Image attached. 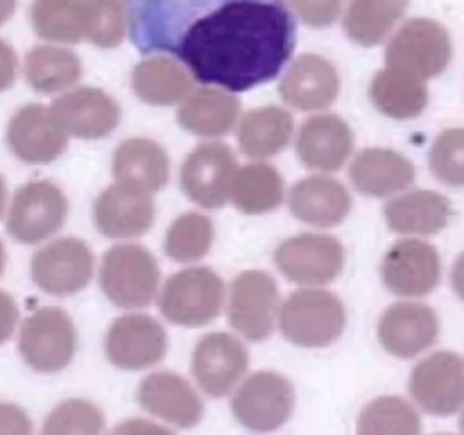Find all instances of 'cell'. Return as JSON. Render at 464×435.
Returning <instances> with one entry per match:
<instances>
[{
	"label": "cell",
	"instance_id": "cell-1",
	"mask_svg": "<svg viewBox=\"0 0 464 435\" xmlns=\"http://www.w3.org/2000/svg\"><path fill=\"white\" fill-rule=\"evenodd\" d=\"M143 54H172L199 84L240 93L284 72L297 44L285 0H125Z\"/></svg>",
	"mask_w": 464,
	"mask_h": 435
},
{
	"label": "cell",
	"instance_id": "cell-2",
	"mask_svg": "<svg viewBox=\"0 0 464 435\" xmlns=\"http://www.w3.org/2000/svg\"><path fill=\"white\" fill-rule=\"evenodd\" d=\"M276 326L297 347H329L343 335L347 313L338 295L320 285H304L281 304Z\"/></svg>",
	"mask_w": 464,
	"mask_h": 435
},
{
	"label": "cell",
	"instance_id": "cell-3",
	"mask_svg": "<svg viewBox=\"0 0 464 435\" xmlns=\"http://www.w3.org/2000/svg\"><path fill=\"white\" fill-rule=\"evenodd\" d=\"M161 272L143 245L125 243L109 249L100 266V288L118 308H145L154 302Z\"/></svg>",
	"mask_w": 464,
	"mask_h": 435
},
{
	"label": "cell",
	"instance_id": "cell-4",
	"mask_svg": "<svg viewBox=\"0 0 464 435\" xmlns=\"http://www.w3.org/2000/svg\"><path fill=\"white\" fill-rule=\"evenodd\" d=\"M225 306V281L211 267H186L166 281L159 297L163 317L177 326H204Z\"/></svg>",
	"mask_w": 464,
	"mask_h": 435
},
{
	"label": "cell",
	"instance_id": "cell-5",
	"mask_svg": "<svg viewBox=\"0 0 464 435\" xmlns=\"http://www.w3.org/2000/svg\"><path fill=\"white\" fill-rule=\"evenodd\" d=\"M453 45L447 27L430 18H411L403 23L385 48V63L390 68L412 72L430 80L447 71Z\"/></svg>",
	"mask_w": 464,
	"mask_h": 435
},
{
	"label": "cell",
	"instance_id": "cell-6",
	"mask_svg": "<svg viewBox=\"0 0 464 435\" xmlns=\"http://www.w3.org/2000/svg\"><path fill=\"white\" fill-rule=\"evenodd\" d=\"M75 324L62 308H39L21 324L18 352L34 372L54 374L66 370L75 358Z\"/></svg>",
	"mask_w": 464,
	"mask_h": 435
},
{
	"label": "cell",
	"instance_id": "cell-7",
	"mask_svg": "<svg viewBox=\"0 0 464 435\" xmlns=\"http://www.w3.org/2000/svg\"><path fill=\"white\" fill-rule=\"evenodd\" d=\"M68 199L53 181H30L14 193L7 208V234L16 243L36 245L63 227Z\"/></svg>",
	"mask_w": 464,
	"mask_h": 435
},
{
	"label": "cell",
	"instance_id": "cell-8",
	"mask_svg": "<svg viewBox=\"0 0 464 435\" xmlns=\"http://www.w3.org/2000/svg\"><path fill=\"white\" fill-rule=\"evenodd\" d=\"M295 408V390L285 376L276 372H256L247 376L231 399L234 417L249 430H276L290 420Z\"/></svg>",
	"mask_w": 464,
	"mask_h": 435
},
{
	"label": "cell",
	"instance_id": "cell-9",
	"mask_svg": "<svg viewBox=\"0 0 464 435\" xmlns=\"http://www.w3.org/2000/svg\"><path fill=\"white\" fill-rule=\"evenodd\" d=\"M279 285L267 272H240L229 290V324L243 338L261 343L272 335L279 315Z\"/></svg>",
	"mask_w": 464,
	"mask_h": 435
},
{
	"label": "cell",
	"instance_id": "cell-10",
	"mask_svg": "<svg viewBox=\"0 0 464 435\" xmlns=\"http://www.w3.org/2000/svg\"><path fill=\"white\" fill-rule=\"evenodd\" d=\"M281 275L297 285H326L344 267V247L334 236L302 234L284 240L275 252Z\"/></svg>",
	"mask_w": 464,
	"mask_h": 435
},
{
	"label": "cell",
	"instance_id": "cell-11",
	"mask_svg": "<svg viewBox=\"0 0 464 435\" xmlns=\"http://www.w3.org/2000/svg\"><path fill=\"white\" fill-rule=\"evenodd\" d=\"M95 258L89 245L80 238H57L34 254L30 276L44 293L68 297L89 285Z\"/></svg>",
	"mask_w": 464,
	"mask_h": 435
},
{
	"label": "cell",
	"instance_id": "cell-12",
	"mask_svg": "<svg viewBox=\"0 0 464 435\" xmlns=\"http://www.w3.org/2000/svg\"><path fill=\"white\" fill-rule=\"evenodd\" d=\"M381 276L390 293L399 297H424L442 279V258L435 245L420 238H403L388 249Z\"/></svg>",
	"mask_w": 464,
	"mask_h": 435
},
{
	"label": "cell",
	"instance_id": "cell-13",
	"mask_svg": "<svg viewBox=\"0 0 464 435\" xmlns=\"http://www.w3.org/2000/svg\"><path fill=\"white\" fill-rule=\"evenodd\" d=\"M408 388L421 411L438 417L456 415L464 406V358L453 352L430 353L415 365Z\"/></svg>",
	"mask_w": 464,
	"mask_h": 435
},
{
	"label": "cell",
	"instance_id": "cell-14",
	"mask_svg": "<svg viewBox=\"0 0 464 435\" xmlns=\"http://www.w3.org/2000/svg\"><path fill=\"white\" fill-rule=\"evenodd\" d=\"M249 367V352L236 335L218 331L195 344L190 372L208 397H227L243 381Z\"/></svg>",
	"mask_w": 464,
	"mask_h": 435
},
{
	"label": "cell",
	"instance_id": "cell-15",
	"mask_svg": "<svg viewBox=\"0 0 464 435\" xmlns=\"http://www.w3.org/2000/svg\"><path fill=\"white\" fill-rule=\"evenodd\" d=\"M236 154L225 143H202L186 157L181 166V188L204 208H222L229 202L234 181Z\"/></svg>",
	"mask_w": 464,
	"mask_h": 435
},
{
	"label": "cell",
	"instance_id": "cell-16",
	"mask_svg": "<svg viewBox=\"0 0 464 435\" xmlns=\"http://www.w3.org/2000/svg\"><path fill=\"white\" fill-rule=\"evenodd\" d=\"M104 352L109 362L121 370H145L166 356L168 335L154 317L145 313H130L111 322L104 340Z\"/></svg>",
	"mask_w": 464,
	"mask_h": 435
},
{
	"label": "cell",
	"instance_id": "cell-17",
	"mask_svg": "<svg viewBox=\"0 0 464 435\" xmlns=\"http://www.w3.org/2000/svg\"><path fill=\"white\" fill-rule=\"evenodd\" d=\"M9 150L23 163H50L62 157L68 134L54 118L53 109L32 102L18 109L7 122Z\"/></svg>",
	"mask_w": 464,
	"mask_h": 435
},
{
	"label": "cell",
	"instance_id": "cell-18",
	"mask_svg": "<svg viewBox=\"0 0 464 435\" xmlns=\"http://www.w3.org/2000/svg\"><path fill=\"white\" fill-rule=\"evenodd\" d=\"M136 401L145 412L177 429H193L204 417L199 394L175 372H154L145 376L136 388Z\"/></svg>",
	"mask_w": 464,
	"mask_h": 435
},
{
	"label": "cell",
	"instance_id": "cell-19",
	"mask_svg": "<svg viewBox=\"0 0 464 435\" xmlns=\"http://www.w3.org/2000/svg\"><path fill=\"white\" fill-rule=\"evenodd\" d=\"M54 118L68 136L75 139H104L121 121V107L116 100L95 86H80L54 100Z\"/></svg>",
	"mask_w": 464,
	"mask_h": 435
},
{
	"label": "cell",
	"instance_id": "cell-20",
	"mask_svg": "<svg viewBox=\"0 0 464 435\" xmlns=\"http://www.w3.org/2000/svg\"><path fill=\"white\" fill-rule=\"evenodd\" d=\"M279 95L299 111L329 109L340 95L338 68L320 54H302L281 77Z\"/></svg>",
	"mask_w": 464,
	"mask_h": 435
},
{
	"label": "cell",
	"instance_id": "cell-21",
	"mask_svg": "<svg viewBox=\"0 0 464 435\" xmlns=\"http://www.w3.org/2000/svg\"><path fill=\"white\" fill-rule=\"evenodd\" d=\"M440 335V320L426 304H392L379 320V340L397 358H415Z\"/></svg>",
	"mask_w": 464,
	"mask_h": 435
},
{
	"label": "cell",
	"instance_id": "cell-22",
	"mask_svg": "<svg viewBox=\"0 0 464 435\" xmlns=\"http://www.w3.org/2000/svg\"><path fill=\"white\" fill-rule=\"evenodd\" d=\"M299 161L311 170L335 172L347 163L353 152V131L344 118L335 113L313 116L299 127L297 140Z\"/></svg>",
	"mask_w": 464,
	"mask_h": 435
},
{
	"label": "cell",
	"instance_id": "cell-23",
	"mask_svg": "<svg viewBox=\"0 0 464 435\" xmlns=\"http://www.w3.org/2000/svg\"><path fill=\"white\" fill-rule=\"evenodd\" d=\"M93 220L100 234L109 238H136L154 225V199L116 181L95 199Z\"/></svg>",
	"mask_w": 464,
	"mask_h": 435
},
{
	"label": "cell",
	"instance_id": "cell-24",
	"mask_svg": "<svg viewBox=\"0 0 464 435\" xmlns=\"http://www.w3.org/2000/svg\"><path fill=\"white\" fill-rule=\"evenodd\" d=\"M353 188L367 198H390L415 181V166L397 150L367 148L353 157L349 168Z\"/></svg>",
	"mask_w": 464,
	"mask_h": 435
},
{
	"label": "cell",
	"instance_id": "cell-25",
	"mask_svg": "<svg viewBox=\"0 0 464 435\" xmlns=\"http://www.w3.org/2000/svg\"><path fill=\"white\" fill-rule=\"evenodd\" d=\"M113 179L140 193H157L170 179L166 150L150 139H127L113 152Z\"/></svg>",
	"mask_w": 464,
	"mask_h": 435
},
{
	"label": "cell",
	"instance_id": "cell-26",
	"mask_svg": "<svg viewBox=\"0 0 464 435\" xmlns=\"http://www.w3.org/2000/svg\"><path fill=\"white\" fill-rule=\"evenodd\" d=\"M288 207L297 220L313 227H335L352 211L349 190L334 177L313 175L290 188Z\"/></svg>",
	"mask_w": 464,
	"mask_h": 435
},
{
	"label": "cell",
	"instance_id": "cell-27",
	"mask_svg": "<svg viewBox=\"0 0 464 435\" xmlns=\"http://www.w3.org/2000/svg\"><path fill=\"white\" fill-rule=\"evenodd\" d=\"M451 202L438 190H411L390 199L383 208L385 222L403 236H430L451 220Z\"/></svg>",
	"mask_w": 464,
	"mask_h": 435
},
{
	"label": "cell",
	"instance_id": "cell-28",
	"mask_svg": "<svg viewBox=\"0 0 464 435\" xmlns=\"http://www.w3.org/2000/svg\"><path fill=\"white\" fill-rule=\"evenodd\" d=\"M240 118V100L231 91H190L177 111V121L188 134L218 139L229 134Z\"/></svg>",
	"mask_w": 464,
	"mask_h": 435
},
{
	"label": "cell",
	"instance_id": "cell-29",
	"mask_svg": "<svg viewBox=\"0 0 464 435\" xmlns=\"http://www.w3.org/2000/svg\"><path fill=\"white\" fill-rule=\"evenodd\" d=\"M131 89L140 102L152 107H172L193 91V75L177 59L152 54L134 66Z\"/></svg>",
	"mask_w": 464,
	"mask_h": 435
},
{
	"label": "cell",
	"instance_id": "cell-30",
	"mask_svg": "<svg viewBox=\"0 0 464 435\" xmlns=\"http://www.w3.org/2000/svg\"><path fill=\"white\" fill-rule=\"evenodd\" d=\"M295 121L288 109L258 107L245 113L238 122V145L245 157L254 161L276 157L293 139Z\"/></svg>",
	"mask_w": 464,
	"mask_h": 435
},
{
	"label": "cell",
	"instance_id": "cell-31",
	"mask_svg": "<svg viewBox=\"0 0 464 435\" xmlns=\"http://www.w3.org/2000/svg\"><path fill=\"white\" fill-rule=\"evenodd\" d=\"M370 98L383 116L394 121H411L424 113L429 104V89L421 77L385 66L372 80Z\"/></svg>",
	"mask_w": 464,
	"mask_h": 435
},
{
	"label": "cell",
	"instance_id": "cell-32",
	"mask_svg": "<svg viewBox=\"0 0 464 435\" xmlns=\"http://www.w3.org/2000/svg\"><path fill=\"white\" fill-rule=\"evenodd\" d=\"M229 199L240 213H247V216H263V213L275 211L285 199L284 177L270 163H247L236 170Z\"/></svg>",
	"mask_w": 464,
	"mask_h": 435
},
{
	"label": "cell",
	"instance_id": "cell-33",
	"mask_svg": "<svg viewBox=\"0 0 464 435\" xmlns=\"http://www.w3.org/2000/svg\"><path fill=\"white\" fill-rule=\"evenodd\" d=\"M23 72L32 91L53 95L77 84L82 77V62L77 53L62 45H36L25 54Z\"/></svg>",
	"mask_w": 464,
	"mask_h": 435
},
{
	"label": "cell",
	"instance_id": "cell-34",
	"mask_svg": "<svg viewBox=\"0 0 464 435\" xmlns=\"http://www.w3.org/2000/svg\"><path fill=\"white\" fill-rule=\"evenodd\" d=\"M408 5L411 0H349L344 32L362 48L383 44L408 12Z\"/></svg>",
	"mask_w": 464,
	"mask_h": 435
},
{
	"label": "cell",
	"instance_id": "cell-35",
	"mask_svg": "<svg viewBox=\"0 0 464 435\" xmlns=\"http://www.w3.org/2000/svg\"><path fill=\"white\" fill-rule=\"evenodd\" d=\"M30 23L36 36L50 44L72 45L84 41L80 0H34L30 7Z\"/></svg>",
	"mask_w": 464,
	"mask_h": 435
},
{
	"label": "cell",
	"instance_id": "cell-36",
	"mask_svg": "<svg viewBox=\"0 0 464 435\" xmlns=\"http://www.w3.org/2000/svg\"><path fill=\"white\" fill-rule=\"evenodd\" d=\"M213 222L211 218L202 213H181L166 231V249L168 258L177 263H195L208 254L213 245Z\"/></svg>",
	"mask_w": 464,
	"mask_h": 435
},
{
	"label": "cell",
	"instance_id": "cell-37",
	"mask_svg": "<svg viewBox=\"0 0 464 435\" xmlns=\"http://www.w3.org/2000/svg\"><path fill=\"white\" fill-rule=\"evenodd\" d=\"M421 420L415 408L401 397H379L367 403L358 420L361 435H417Z\"/></svg>",
	"mask_w": 464,
	"mask_h": 435
},
{
	"label": "cell",
	"instance_id": "cell-38",
	"mask_svg": "<svg viewBox=\"0 0 464 435\" xmlns=\"http://www.w3.org/2000/svg\"><path fill=\"white\" fill-rule=\"evenodd\" d=\"M84 39L98 48H116L127 36L125 0H80Z\"/></svg>",
	"mask_w": 464,
	"mask_h": 435
},
{
	"label": "cell",
	"instance_id": "cell-39",
	"mask_svg": "<svg viewBox=\"0 0 464 435\" xmlns=\"http://www.w3.org/2000/svg\"><path fill=\"white\" fill-rule=\"evenodd\" d=\"M102 429V411L86 399H68L59 403L44 421L45 435H95Z\"/></svg>",
	"mask_w": 464,
	"mask_h": 435
},
{
	"label": "cell",
	"instance_id": "cell-40",
	"mask_svg": "<svg viewBox=\"0 0 464 435\" xmlns=\"http://www.w3.org/2000/svg\"><path fill=\"white\" fill-rule=\"evenodd\" d=\"M430 172L438 177L442 184L464 186V127L444 130L435 139L429 154Z\"/></svg>",
	"mask_w": 464,
	"mask_h": 435
},
{
	"label": "cell",
	"instance_id": "cell-41",
	"mask_svg": "<svg viewBox=\"0 0 464 435\" xmlns=\"http://www.w3.org/2000/svg\"><path fill=\"white\" fill-rule=\"evenodd\" d=\"M285 3L306 25L329 27L340 18L344 0H285Z\"/></svg>",
	"mask_w": 464,
	"mask_h": 435
},
{
	"label": "cell",
	"instance_id": "cell-42",
	"mask_svg": "<svg viewBox=\"0 0 464 435\" xmlns=\"http://www.w3.org/2000/svg\"><path fill=\"white\" fill-rule=\"evenodd\" d=\"M32 424L27 412L16 403H0V435H27Z\"/></svg>",
	"mask_w": 464,
	"mask_h": 435
},
{
	"label": "cell",
	"instance_id": "cell-43",
	"mask_svg": "<svg viewBox=\"0 0 464 435\" xmlns=\"http://www.w3.org/2000/svg\"><path fill=\"white\" fill-rule=\"evenodd\" d=\"M18 326V306L14 297L0 290V344L7 343Z\"/></svg>",
	"mask_w": 464,
	"mask_h": 435
},
{
	"label": "cell",
	"instance_id": "cell-44",
	"mask_svg": "<svg viewBox=\"0 0 464 435\" xmlns=\"http://www.w3.org/2000/svg\"><path fill=\"white\" fill-rule=\"evenodd\" d=\"M16 77H18L16 50H14L7 41L0 39V93L7 91L9 86H14Z\"/></svg>",
	"mask_w": 464,
	"mask_h": 435
},
{
	"label": "cell",
	"instance_id": "cell-45",
	"mask_svg": "<svg viewBox=\"0 0 464 435\" xmlns=\"http://www.w3.org/2000/svg\"><path fill=\"white\" fill-rule=\"evenodd\" d=\"M451 285H453V290H456L458 297H460L464 302V252L456 258V263H453Z\"/></svg>",
	"mask_w": 464,
	"mask_h": 435
},
{
	"label": "cell",
	"instance_id": "cell-46",
	"mask_svg": "<svg viewBox=\"0 0 464 435\" xmlns=\"http://www.w3.org/2000/svg\"><path fill=\"white\" fill-rule=\"evenodd\" d=\"M16 5H18V0H0V27H3L5 23L14 16V12H16Z\"/></svg>",
	"mask_w": 464,
	"mask_h": 435
},
{
	"label": "cell",
	"instance_id": "cell-47",
	"mask_svg": "<svg viewBox=\"0 0 464 435\" xmlns=\"http://www.w3.org/2000/svg\"><path fill=\"white\" fill-rule=\"evenodd\" d=\"M5 207H7V184H5L3 175H0V218L5 216Z\"/></svg>",
	"mask_w": 464,
	"mask_h": 435
},
{
	"label": "cell",
	"instance_id": "cell-48",
	"mask_svg": "<svg viewBox=\"0 0 464 435\" xmlns=\"http://www.w3.org/2000/svg\"><path fill=\"white\" fill-rule=\"evenodd\" d=\"M5 266H7V252H5V245L3 240H0V276H3Z\"/></svg>",
	"mask_w": 464,
	"mask_h": 435
},
{
	"label": "cell",
	"instance_id": "cell-49",
	"mask_svg": "<svg viewBox=\"0 0 464 435\" xmlns=\"http://www.w3.org/2000/svg\"><path fill=\"white\" fill-rule=\"evenodd\" d=\"M460 426H462V430H464V412H462V421H460Z\"/></svg>",
	"mask_w": 464,
	"mask_h": 435
}]
</instances>
